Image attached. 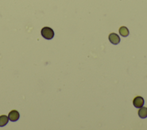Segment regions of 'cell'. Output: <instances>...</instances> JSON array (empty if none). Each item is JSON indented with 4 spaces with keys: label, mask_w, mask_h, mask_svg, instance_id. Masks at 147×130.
Returning a JSON list of instances; mask_svg holds the SVG:
<instances>
[{
    "label": "cell",
    "mask_w": 147,
    "mask_h": 130,
    "mask_svg": "<svg viewBox=\"0 0 147 130\" xmlns=\"http://www.w3.org/2000/svg\"><path fill=\"white\" fill-rule=\"evenodd\" d=\"M41 36L47 40H51L54 37V31L49 27H44L41 31Z\"/></svg>",
    "instance_id": "6da1fadb"
},
{
    "label": "cell",
    "mask_w": 147,
    "mask_h": 130,
    "mask_svg": "<svg viewBox=\"0 0 147 130\" xmlns=\"http://www.w3.org/2000/svg\"><path fill=\"white\" fill-rule=\"evenodd\" d=\"M133 104L136 108H140L144 104V100L143 97L141 96H137L134 99L133 101Z\"/></svg>",
    "instance_id": "7a4b0ae2"
},
{
    "label": "cell",
    "mask_w": 147,
    "mask_h": 130,
    "mask_svg": "<svg viewBox=\"0 0 147 130\" xmlns=\"http://www.w3.org/2000/svg\"><path fill=\"white\" fill-rule=\"evenodd\" d=\"M109 40L110 42L114 45H117L120 42V38L119 36L115 33H112L109 34Z\"/></svg>",
    "instance_id": "3957f363"
},
{
    "label": "cell",
    "mask_w": 147,
    "mask_h": 130,
    "mask_svg": "<svg viewBox=\"0 0 147 130\" xmlns=\"http://www.w3.org/2000/svg\"><path fill=\"white\" fill-rule=\"evenodd\" d=\"M9 119L11 121H16L20 117V113L16 110L11 111L8 115Z\"/></svg>",
    "instance_id": "277c9868"
},
{
    "label": "cell",
    "mask_w": 147,
    "mask_h": 130,
    "mask_svg": "<svg viewBox=\"0 0 147 130\" xmlns=\"http://www.w3.org/2000/svg\"><path fill=\"white\" fill-rule=\"evenodd\" d=\"M138 114L140 118L145 119L147 117V108L145 107H141L140 109L138 110Z\"/></svg>",
    "instance_id": "5b68a950"
},
{
    "label": "cell",
    "mask_w": 147,
    "mask_h": 130,
    "mask_svg": "<svg viewBox=\"0 0 147 130\" xmlns=\"http://www.w3.org/2000/svg\"><path fill=\"white\" fill-rule=\"evenodd\" d=\"M9 121V117L6 115L0 116V127H3L6 125Z\"/></svg>",
    "instance_id": "8992f818"
},
{
    "label": "cell",
    "mask_w": 147,
    "mask_h": 130,
    "mask_svg": "<svg viewBox=\"0 0 147 130\" xmlns=\"http://www.w3.org/2000/svg\"><path fill=\"white\" fill-rule=\"evenodd\" d=\"M119 34L123 37H127L129 34L128 29L125 26H121L119 29Z\"/></svg>",
    "instance_id": "52a82bcc"
}]
</instances>
